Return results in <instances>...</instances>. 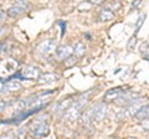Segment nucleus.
<instances>
[{
	"label": "nucleus",
	"instance_id": "nucleus-9",
	"mask_svg": "<svg viewBox=\"0 0 149 139\" xmlns=\"http://www.w3.org/2000/svg\"><path fill=\"white\" fill-rule=\"evenodd\" d=\"M90 113L92 114L93 119H101V118H103V115L106 113V107H103V106H97V107H93L91 109Z\"/></svg>",
	"mask_w": 149,
	"mask_h": 139
},
{
	"label": "nucleus",
	"instance_id": "nucleus-10",
	"mask_svg": "<svg viewBox=\"0 0 149 139\" xmlns=\"http://www.w3.org/2000/svg\"><path fill=\"white\" fill-rule=\"evenodd\" d=\"M124 92V88H120V87H118V88H111L106 92V98H117V97H119L120 95H122Z\"/></svg>",
	"mask_w": 149,
	"mask_h": 139
},
{
	"label": "nucleus",
	"instance_id": "nucleus-12",
	"mask_svg": "<svg viewBox=\"0 0 149 139\" xmlns=\"http://www.w3.org/2000/svg\"><path fill=\"white\" fill-rule=\"evenodd\" d=\"M134 117H136L137 119H148V118H149V104L142 107V108L136 113V115H134Z\"/></svg>",
	"mask_w": 149,
	"mask_h": 139
},
{
	"label": "nucleus",
	"instance_id": "nucleus-20",
	"mask_svg": "<svg viewBox=\"0 0 149 139\" xmlns=\"http://www.w3.org/2000/svg\"><path fill=\"white\" fill-rule=\"evenodd\" d=\"M147 47H148V44H144L142 46V51H147Z\"/></svg>",
	"mask_w": 149,
	"mask_h": 139
},
{
	"label": "nucleus",
	"instance_id": "nucleus-2",
	"mask_svg": "<svg viewBox=\"0 0 149 139\" xmlns=\"http://www.w3.org/2000/svg\"><path fill=\"white\" fill-rule=\"evenodd\" d=\"M86 102V99H80L78 102H76V103H73V106H71L67 111H66V113H65L63 117L68 119V120H73V119H76L78 118V115H80L81 113V107L83 106V103Z\"/></svg>",
	"mask_w": 149,
	"mask_h": 139
},
{
	"label": "nucleus",
	"instance_id": "nucleus-6",
	"mask_svg": "<svg viewBox=\"0 0 149 139\" xmlns=\"http://www.w3.org/2000/svg\"><path fill=\"white\" fill-rule=\"evenodd\" d=\"M26 10V4L24 3V0H19L17 4H15V6H13L9 9V15L10 16H19V15H21L22 13H24Z\"/></svg>",
	"mask_w": 149,
	"mask_h": 139
},
{
	"label": "nucleus",
	"instance_id": "nucleus-8",
	"mask_svg": "<svg viewBox=\"0 0 149 139\" xmlns=\"http://www.w3.org/2000/svg\"><path fill=\"white\" fill-rule=\"evenodd\" d=\"M114 17L113 10H111L108 8H102V10L100 11V20L101 21H109Z\"/></svg>",
	"mask_w": 149,
	"mask_h": 139
},
{
	"label": "nucleus",
	"instance_id": "nucleus-1",
	"mask_svg": "<svg viewBox=\"0 0 149 139\" xmlns=\"http://www.w3.org/2000/svg\"><path fill=\"white\" fill-rule=\"evenodd\" d=\"M31 132L36 137H45V136H47L49 132H50V127H49V123L46 122L45 117H39V118H36L34 122H32Z\"/></svg>",
	"mask_w": 149,
	"mask_h": 139
},
{
	"label": "nucleus",
	"instance_id": "nucleus-18",
	"mask_svg": "<svg viewBox=\"0 0 149 139\" xmlns=\"http://www.w3.org/2000/svg\"><path fill=\"white\" fill-rule=\"evenodd\" d=\"M73 62H76V57H71V60L67 62V66H71V65H73Z\"/></svg>",
	"mask_w": 149,
	"mask_h": 139
},
{
	"label": "nucleus",
	"instance_id": "nucleus-5",
	"mask_svg": "<svg viewBox=\"0 0 149 139\" xmlns=\"http://www.w3.org/2000/svg\"><path fill=\"white\" fill-rule=\"evenodd\" d=\"M74 52V49L68 45H61L58 46L57 50H56V55L60 60H67L72 56V54Z\"/></svg>",
	"mask_w": 149,
	"mask_h": 139
},
{
	"label": "nucleus",
	"instance_id": "nucleus-16",
	"mask_svg": "<svg viewBox=\"0 0 149 139\" xmlns=\"http://www.w3.org/2000/svg\"><path fill=\"white\" fill-rule=\"evenodd\" d=\"M58 24L61 25V27H62V29H61V30H62V32H61V36H62V35L65 34V30H66V24H65L63 21H58Z\"/></svg>",
	"mask_w": 149,
	"mask_h": 139
},
{
	"label": "nucleus",
	"instance_id": "nucleus-14",
	"mask_svg": "<svg viewBox=\"0 0 149 139\" xmlns=\"http://www.w3.org/2000/svg\"><path fill=\"white\" fill-rule=\"evenodd\" d=\"M144 19H146V15H142L141 17H139V20H138V22H137V26H136V32H138L139 27L142 26V22L144 21Z\"/></svg>",
	"mask_w": 149,
	"mask_h": 139
},
{
	"label": "nucleus",
	"instance_id": "nucleus-4",
	"mask_svg": "<svg viewBox=\"0 0 149 139\" xmlns=\"http://www.w3.org/2000/svg\"><path fill=\"white\" fill-rule=\"evenodd\" d=\"M21 75L24 77V80H35L40 76V70L36 66H26L25 68H22Z\"/></svg>",
	"mask_w": 149,
	"mask_h": 139
},
{
	"label": "nucleus",
	"instance_id": "nucleus-15",
	"mask_svg": "<svg viewBox=\"0 0 149 139\" xmlns=\"http://www.w3.org/2000/svg\"><path fill=\"white\" fill-rule=\"evenodd\" d=\"M133 45H136V36H133V38H132V40H130V42L128 44V49H129V50H132Z\"/></svg>",
	"mask_w": 149,
	"mask_h": 139
},
{
	"label": "nucleus",
	"instance_id": "nucleus-7",
	"mask_svg": "<svg viewBox=\"0 0 149 139\" xmlns=\"http://www.w3.org/2000/svg\"><path fill=\"white\" fill-rule=\"evenodd\" d=\"M21 90V83L20 82H16V81H5V85L3 83V88H1V92L4 93H8V92H14V91H19Z\"/></svg>",
	"mask_w": 149,
	"mask_h": 139
},
{
	"label": "nucleus",
	"instance_id": "nucleus-3",
	"mask_svg": "<svg viewBox=\"0 0 149 139\" xmlns=\"http://www.w3.org/2000/svg\"><path fill=\"white\" fill-rule=\"evenodd\" d=\"M56 50L57 47H56V42L54 40H46L37 46V52L41 54L42 56H49V55L54 54Z\"/></svg>",
	"mask_w": 149,
	"mask_h": 139
},
{
	"label": "nucleus",
	"instance_id": "nucleus-19",
	"mask_svg": "<svg viewBox=\"0 0 149 139\" xmlns=\"http://www.w3.org/2000/svg\"><path fill=\"white\" fill-rule=\"evenodd\" d=\"M139 3H141V0H136V3H133V4H132V5H133V8H136V6L138 5Z\"/></svg>",
	"mask_w": 149,
	"mask_h": 139
},
{
	"label": "nucleus",
	"instance_id": "nucleus-11",
	"mask_svg": "<svg viewBox=\"0 0 149 139\" xmlns=\"http://www.w3.org/2000/svg\"><path fill=\"white\" fill-rule=\"evenodd\" d=\"M57 80V76L54 73H45L42 76H39V83H51Z\"/></svg>",
	"mask_w": 149,
	"mask_h": 139
},
{
	"label": "nucleus",
	"instance_id": "nucleus-17",
	"mask_svg": "<svg viewBox=\"0 0 149 139\" xmlns=\"http://www.w3.org/2000/svg\"><path fill=\"white\" fill-rule=\"evenodd\" d=\"M102 1H103V0H88V3H91V4H101Z\"/></svg>",
	"mask_w": 149,
	"mask_h": 139
},
{
	"label": "nucleus",
	"instance_id": "nucleus-13",
	"mask_svg": "<svg viewBox=\"0 0 149 139\" xmlns=\"http://www.w3.org/2000/svg\"><path fill=\"white\" fill-rule=\"evenodd\" d=\"M74 55L76 56H82L83 54H85V51H86V47H85V45H83L82 42H77L76 45H74Z\"/></svg>",
	"mask_w": 149,
	"mask_h": 139
}]
</instances>
